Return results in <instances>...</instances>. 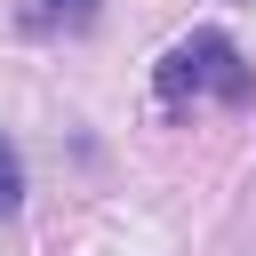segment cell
<instances>
[{
    "label": "cell",
    "mask_w": 256,
    "mask_h": 256,
    "mask_svg": "<svg viewBox=\"0 0 256 256\" xmlns=\"http://www.w3.org/2000/svg\"><path fill=\"white\" fill-rule=\"evenodd\" d=\"M160 96H168V104H200V96L240 104V96H248V64H240L232 32H184V40L160 56Z\"/></svg>",
    "instance_id": "obj_1"
},
{
    "label": "cell",
    "mask_w": 256,
    "mask_h": 256,
    "mask_svg": "<svg viewBox=\"0 0 256 256\" xmlns=\"http://www.w3.org/2000/svg\"><path fill=\"white\" fill-rule=\"evenodd\" d=\"M88 16H96V0H40V8H32V24H40V32H48V24H72V32H80Z\"/></svg>",
    "instance_id": "obj_2"
},
{
    "label": "cell",
    "mask_w": 256,
    "mask_h": 256,
    "mask_svg": "<svg viewBox=\"0 0 256 256\" xmlns=\"http://www.w3.org/2000/svg\"><path fill=\"white\" fill-rule=\"evenodd\" d=\"M16 200H24V160H16V144L0 136V216H16Z\"/></svg>",
    "instance_id": "obj_3"
}]
</instances>
